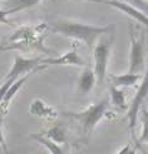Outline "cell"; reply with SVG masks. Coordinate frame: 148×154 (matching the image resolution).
Instances as JSON below:
<instances>
[{
	"instance_id": "1",
	"label": "cell",
	"mask_w": 148,
	"mask_h": 154,
	"mask_svg": "<svg viewBox=\"0 0 148 154\" xmlns=\"http://www.w3.org/2000/svg\"><path fill=\"white\" fill-rule=\"evenodd\" d=\"M111 30L112 26H97L69 19H58L50 26V32L82 42L87 45V48L90 51L94 47L96 42L99 39V36L109 33Z\"/></svg>"
},
{
	"instance_id": "2",
	"label": "cell",
	"mask_w": 148,
	"mask_h": 154,
	"mask_svg": "<svg viewBox=\"0 0 148 154\" xmlns=\"http://www.w3.org/2000/svg\"><path fill=\"white\" fill-rule=\"evenodd\" d=\"M108 108H109V99L104 98L102 100L93 103L82 112H65L64 115L79 123L82 125L84 137L89 139L97 124L105 115Z\"/></svg>"
},
{
	"instance_id": "3",
	"label": "cell",
	"mask_w": 148,
	"mask_h": 154,
	"mask_svg": "<svg viewBox=\"0 0 148 154\" xmlns=\"http://www.w3.org/2000/svg\"><path fill=\"white\" fill-rule=\"evenodd\" d=\"M129 42H131V53H129V72L132 73H143L144 68V43H146V32L141 28L136 29L133 24H129Z\"/></svg>"
},
{
	"instance_id": "4",
	"label": "cell",
	"mask_w": 148,
	"mask_h": 154,
	"mask_svg": "<svg viewBox=\"0 0 148 154\" xmlns=\"http://www.w3.org/2000/svg\"><path fill=\"white\" fill-rule=\"evenodd\" d=\"M113 36L98 39L93 47V58H94V72L97 82L99 84L104 83L108 76V64H109L112 48H113Z\"/></svg>"
},
{
	"instance_id": "5",
	"label": "cell",
	"mask_w": 148,
	"mask_h": 154,
	"mask_svg": "<svg viewBox=\"0 0 148 154\" xmlns=\"http://www.w3.org/2000/svg\"><path fill=\"white\" fill-rule=\"evenodd\" d=\"M148 99V66L146 68L144 74L141 78V84L137 89L136 95L132 99V102L128 106V120H129V132L132 134V137L136 138L134 135V129H136V124H137V119H138V114L141 108L143 106L144 102Z\"/></svg>"
},
{
	"instance_id": "6",
	"label": "cell",
	"mask_w": 148,
	"mask_h": 154,
	"mask_svg": "<svg viewBox=\"0 0 148 154\" xmlns=\"http://www.w3.org/2000/svg\"><path fill=\"white\" fill-rule=\"evenodd\" d=\"M45 68H46V64H43V58L28 59V58H23L21 55H17L14 60V64L9 70V73H8L5 80L8 79L17 80L18 78L28 73H36Z\"/></svg>"
},
{
	"instance_id": "7",
	"label": "cell",
	"mask_w": 148,
	"mask_h": 154,
	"mask_svg": "<svg viewBox=\"0 0 148 154\" xmlns=\"http://www.w3.org/2000/svg\"><path fill=\"white\" fill-rule=\"evenodd\" d=\"M85 2H92V3H97V4H107L109 6H113L117 10L122 11L131 19L137 21L138 24L144 25L148 30V17L146 15V13L129 3H126V2H123V0H85Z\"/></svg>"
},
{
	"instance_id": "8",
	"label": "cell",
	"mask_w": 148,
	"mask_h": 154,
	"mask_svg": "<svg viewBox=\"0 0 148 154\" xmlns=\"http://www.w3.org/2000/svg\"><path fill=\"white\" fill-rule=\"evenodd\" d=\"M43 64L46 65H71V66H80L84 68L85 61L82 59V57L78 54L77 49L73 48L72 50H69L64 53L63 55L57 57V58H43Z\"/></svg>"
},
{
	"instance_id": "9",
	"label": "cell",
	"mask_w": 148,
	"mask_h": 154,
	"mask_svg": "<svg viewBox=\"0 0 148 154\" xmlns=\"http://www.w3.org/2000/svg\"><path fill=\"white\" fill-rule=\"evenodd\" d=\"M32 74H34V73H28V74H25V75L20 76V78H18L9 88H8L6 93H5V95H4L3 102L0 103V120H3V117L6 114L8 109H9L10 103H11V100L14 99V97L17 95V93L21 89V87L24 85L25 82L28 80V78H29V76L32 75Z\"/></svg>"
},
{
	"instance_id": "10",
	"label": "cell",
	"mask_w": 148,
	"mask_h": 154,
	"mask_svg": "<svg viewBox=\"0 0 148 154\" xmlns=\"http://www.w3.org/2000/svg\"><path fill=\"white\" fill-rule=\"evenodd\" d=\"M97 83V76H96V72L94 69H92L89 66L85 65L82 74L79 75V78H78V94L84 97L87 95L88 93L93 90Z\"/></svg>"
},
{
	"instance_id": "11",
	"label": "cell",
	"mask_w": 148,
	"mask_h": 154,
	"mask_svg": "<svg viewBox=\"0 0 148 154\" xmlns=\"http://www.w3.org/2000/svg\"><path fill=\"white\" fill-rule=\"evenodd\" d=\"M29 113L35 115V117L46 118V119H53L58 117V112L55 108L44 103L42 99H34L29 106Z\"/></svg>"
},
{
	"instance_id": "12",
	"label": "cell",
	"mask_w": 148,
	"mask_h": 154,
	"mask_svg": "<svg viewBox=\"0 0 148 154\" xmlns=\"http://www.w3.org/2000/svg\"><path fill=\"white\" fill-rule=\"evenodd\" d=\"M109 79L113 85L127 88V87H136V84L142 78L141 73H132L128 72L126 74H109Z\"/></svg>"
},
{
	"instance_id": "13",
	"label": "cell",
	"mask_w": 148,
	"mask_h": 154,
	"mask_svg": "<svg viewBox=\"0 0 148 154\" xmlns=\"http://www.w3.org/2000/svg\"><path fill=\"white\" fill-rule=\"evenodd\" d=\"M109 97H111V104L115 106L118 110H128L129 104H127L126 100V93L121 89V87L112 85L109 87Z\"/></svg>"
},
{
	"instance_id": "14",
	"label": "cell",
	"mask_w": 148,
	"mask_h": 154,
	"mask_svg": "<svg viewBox=\"0 0 148 154\" xmlns=\"http://www.w3.org/2000/svg\"><path fill=\"white\" fill-rule=\"evenodd\" d=\"M32 138L34 140H36L38 143H40L42 145H44V147L48 149L50 153H54V154H61V153H63V149L60 148V144H58L54 140H52L50 138H48L46 135L44 137V135H36V134H34V135H32Z\"/></svg>"
},
{
	"instance_id": "15",
	"label": "cell",
	"mask_w": 148,
	"mask_h": 154,
	"mask_svg": "<svg viewBox=\"0 0 148 154\" xmlns=\"http://www.w3.org/2000/svg\"><path fill=\"white\" fill-rule=\"evenodd\" d=\"M45 135L48 138H50V139L54 140L55 143H58V144H64L67 142V133H65L64 128L58 127V125L49 128L48 130H46Z\"/></svg>"
},
{
	"instance_id": "16",
	"label": "cell",
	"mask_w": 148,
	"mask_h": 154,
	"mask_svg": "<svg viewBox=\"0 0 148 154\" xmlns=\"http://www.w3.org/2000/svg\"><path fill=\"white\" fill-rule=\"evenodd\" d=\"M40 2L42 0H14L11 3V8H9L8 11H9V14H13V13H18L25 9H30V8L35 6Z\"/></svg>"
},
{
	"instance_id": "17",
	"label": "cell",
	"mask_w": 148,
	"mask_h": 154,
	"mask_svg": "<svg viewBox=\"0 0 148 154\" xmlns=\"http://www.w3.org/2000/svg\"><path fill=\"white\" fill-rule=\"evenodd\" d=\"M141 112H142V117H141V122H142V133H141V137L138 138L137 143H138V144H142V143L148 144V109L143 105V106L141 108Z\"/></svg>"
},
{
	"instance_id": "18",
	"label": "cell",
	"mask_w": 148,
	"mask_h": 154,
	"mask_svg": "<svg viewBox=\"0 0 148 154\" xmlns=\"http://www.w3.org/2000/svg\"><path fill=\"white\" fill-rule=\"evenodd\" d=\"M123 2L129 3L133 6L138 8V9L143 10V11H148V3L146 2V0H123Z\"/></svg>"
},
{
	"instance_id": "19",
	"label": "cell",
	"mask_w": 148,
	"mask_h": 154,
	"mask_svg": "<svg viewBox=\"0 0 148 154\" xmlns=\"http://www.w3.org/2000/svg\"><path fill=\"white\" fill-rule=\"evenodd\" d=\"M15 80L14 79H8V80H5L4 82V84L2 87H0V103L3 102V99H4V95H5V93H6V90H8V88H9L11 84L14 83Z\"/></svg>"
},
{
	"instance_id": "20",
	"label": "cell",
	"mask_w": 148,
	"mask_h": 154,
	"mask_svg": "<svg viewBox=\"0 0 148 154\" xmlns=\"http://www.w3.org/2000/svg\"><path fill=\"white\" fill-rule=\"evenodd\" d=\"M9 11L8 10H0V24H5V25H11L9 19H8Z\"/></svg>"
},
{
	"instance_id": "21",
	"label": "cell",
	"mask_w": 148,
	"mask_h": 154,
	"mask_svg": "<svg viewBox=\"0 0 148 154\" xmlns=\"http://www.w3.org/2000/svg\"><path fill=\"white\" fill-rule=\"evenodd\" d=\"M0 124H2V120H0ZM0 145L4 148L5 152H8V148H6V142H5V138H4V134H3V129H2V125H0Z\"/></svg>"
},
{
	"instance_id": "22",
	"label": "cell",
	"mask_w": 148,
	"mask_h": 154,
	"mask_svg": "<svg viewBox=\"0 0 148 154\" xmlns=\"http://www.w3.org/2000/svg\"><path fill=\"white\" fill-rule=\"evenodd\" d=\"M134 150H136V149H132V148H131V145H129V144H127L123 149H119L118 152H119V153H127V152H132V153H133Z\"/></svg>"
},
{
	"instance_id": "23",
	"label": "cell",
	"mask_w": 148,
	"mask_h": 154,
	"mask_svg": "<svg viewBox=\"0 0 148 154\" xmlns=\"http://www.w3.org/2000/svg\"><path fill=\"white\" fill-rule=\"evenodd\" d=\"M5 45H6V40H3L2 43H0V53L4 51V49H5Z\"/></svg>"
},
{
	"instance_id": "24",
	"label": "cell",
	"mask_w": 148,
	"mask_h": 154,
	"mask_svg": "<svg viewBox=\"0 0 148 154\" xmlns=\"http://www.w3.org/2000/svg\"><path fill=\"white\" fill-rule=\"evenodd\" d=\"M146 2H147V3H148V0H146Z\"/></svg>"
}]
</instances>
